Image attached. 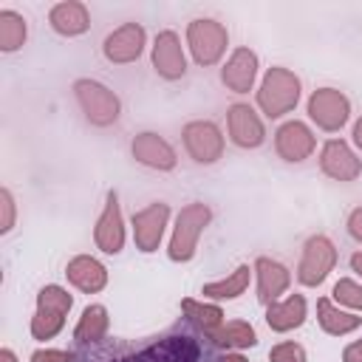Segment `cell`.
<instances>
[{
    "label": "cell",
    "instance_id": "cell-33",
    "mask_svg": "<svg viewBox=\"0 0 362 362\" xmlns=\"http://www.w3.org/2000/svg\"><path fill=\"white\" fill-rule=\"evenodd\" d=\"M348 232H351V238L362 240V206L351 212V218H348Z\"/></svg>",
    "mask_w": 362,
    "mask_h": 362
},
{
    "label": "cell",
    "instance_id": "cell-14",
    "mask_svg": "<svg viewBox=\"0 0 362 362\" xmlns=\"http://www.w3.org/2000/svg\"><path fill=\"white\" fill-rule=\"evenodd\" d=\"M229 136L238 147H260L266 133L249 105H232L229 107Z\"/></svg>",
    "mask_w": 362,
    "mask_h": 362
},
{
    "label": "cell",
    "instance_id": "cell-6",
    "mask_svg": "<svg viewBox=\"0 0 362 362\" xmlns=\"http://www.w3.org/2000/svg\"><path fill=\"white\" fill-rule=\"evenodd\" d=\"M206 221H209V209L204 204H192L178 215V226H175V235L170 243L173 260H189L195 255V238L206 226Z\"/></svg>",
    "mask_w": 362,
    "mask_h": 362
},
{
    "label": "cell",
    "instance_id": "cell-34",
    "mask_svg": "<svg viewBox=\"0 0 362 362\" xmlns=\"http://www.w3.org/2000/svg\"><path fill=\"white\" fill-rule=\"evenodd\" d=\"M345 362H362V342H354L345 348Z\"/></svg>",
    "mask_w": 362,
    "mask_h": 362
},
{
    "label": "cell",
    "instance_id": "cell-4",
    "mask_svg": "<svg viewBox=\"0 0 362 362\" xmlns=\"http://www.w3.org/2000/svg\"><path fill=\"white\" fill-rule=\"evenodd\" d=\"M74 90H76V102L85 110L90 124L107 127V124H113L119 119V99L105 85H99L93 79H79L74 85Z\"/></svg>",
    "mask_w": 362,
    "mask_h": 362
},
{
    "label": "cell",
    "instance_id": "cell-30",
    "mask_svg": "<svg viewBox=\"0 0 362 362\" xmlns=\"http://www.w3.org/2000/svg\"><path fill=\"white\" fill-rule=\"evenodd\" d=\"M269 359L272 362H305V351L294 342H280V345L272 348Z\"/></svg>",
    "mask_w": 362,
    "mask_h": 362
},
{
    "label": "cell",
    "instance_id": "cell-20",
    "mask_svg": "<svg viewBox=\"0 0 362 362\" xmlns=\"http://www.w3.org/2000/svg\"><path fill=\"white\" fill-rule=\"evenodd\" d=\"M48 23H51V28H54L57 34L76 37V34H82V31L88 28V23H90V20H88V11H85V6H82V3L68 0V3H57V6L51 8Z\"/></svg>",
    "mask_w": 362,
    "mask_h": 362
},
{
    "label": "cell",
    "instance_id": "cell-28",
    "mask_svg": "<svg viewBox=\"0 0 362 362\" xmlns=\"http://www.w3.org/2000/svg\"><path fill=\"white\" fill-rule=\"evenodd\" d=\"M181 308H184L187 320H189L192 325H198L201 331H206V334L215 331V328L221 325V320H223V314H221L218 305H198L195 300H184Z\"/></svg>",
    "mask_w": 362,
    "mask_h": 362
},
{
    "label": "cell",
    "instance_id": "cell-25",
    "mask_svg": "<svg viewBox=\"0 0 362 362\" xmlns=\"http://www.w3.org/2000/svg\"><path fill=\"white\" fill-rule=\"evenodd\" d=\"M209 339L218 345V348H246V345H255L257 342V337H255V331H252V325H246V322H226L223 328H215V331H209Z\"/></svg>",
    "mask_w": 362,
    "mask_h": 362
},
{
    "label": "cell",
    "instance_id": "cell-31",
    "mask_svg": "<svg viewBox=\"0 0 362 362\" xmlns=\"http://www.w3.org/2000/svg\"><path fill=\"white\" fill-rule=\"evenodd\" d=\"M0 201H3V223H0V232H8L14 226V198L8 189L0 192Z\"/></svg>",
    "mask_w": 362,
    "mask_h": 362
},
{
    "label": "cell",
    "instance_id": "cell-10",
    "mask_svg": "<svg viewBox=\"0 0 362 362\" xmlns=\"http://www.w3.org/2000/svg\"><path fill=\"white\" fill-rule=\"evenodd\" d=\"M144 48V28L136 23H124L105 40V57L110 62H133Z\"/></svg>",
    "mask_w": 362,
    "mask_h": 362
},
{
    "label": "cell",
    "instance_id": "cell-7",
    "mask_svg": "<svg viewBox=\"0 0 362 362\" xmlns=\"http://www.w3.org/2000/svg\"><path fill=\"white\" fill-rule=\"evenodd\" d=\"M334 260H337V252H334L331 240L322 238V235L311 238L305 243V252H303V260H300V272H297L300 283H305V286L322 283L325 274L334 269Z\"/></svg>",
    "mask_w": 362,
    "mask_h": 362
},
{
    "label": "cell",
    "instance_id": "cell-32",
    "mask_svg": "<svg viewBox=\"0 0 362 362\" xmlns=\"http://www.w3.org/2000/svg\"><path fill=\"white\" fill-rule=\"evenodd\" d=\"M31 362H71V354L45 348V351H34V354H31Z\"/></svg>",
    "mask_w": 362,
    "mask_h": 362
},
{
    "label": "cell",
    "instance_id": "cell-36",
    "mask_svg": "<svg viewBox=\"0 0 362 362\" xmlns=\"http://www.w3.org/2000/svg\"><path fill=\"white\" fill-rule=\"evenodd\" d=\"M354 141H356V147L362 150V119H359L356 127H354Z\"/></svg>",
    "mask_w": 362,
    "mask_h": 362
},
{
    "label": "cell",
    "instance_id": "cell-1",
    "mask_svg": "<svg viewBox=\"0 0 362 362\" xmlns=\"http://www.w3.org/2000/svg\"><path fill=\"white\" fill-rule=\"evenodd\" d=\"M71 362H221V354L206 331L184 320L175 328L147 339L105 337L96 345L76 348Z\"/></svg>",
    "mask_w": 362,
    "mask_h": 362
},
{
    "label": "cell",
    "instance_id": "cell-9",
    "mask_svg": "<svg viewBox=\"0 0 362 362\" xmlns=\"http://www.w3.org/2000/svg\"><path fill=\"white\" fill-rule=\"evenodd\" d=\"M308 113H311V119L320 127L339 130L348 122V99L339 90H334V88H320L308 99Z\"/></svg>",
    "mask_w": 362,
    "mask_h": 362
},
{
    "label": "cell",
    "instance_id": "cell-27",
    "mask_svg": "<svg viewBox=\"0 0 362 362\" xmlns=\"http://www.w3.org/2000/svg\"><path fill=\"white\" fill-rule=\"evenodd\" d=\"M249 286V266H238V272L221 283H209L204 286V297H215V300H223V297H238L243 294V288Z\"/></svg>",
    "mask_w": 362,
    "mask_h": 362
},
{
    "label": "cell",
    "instance_id": "cell-21",
    "mask_svg": "<svg viewBox=\"0 0 362 362\" xmlns=\"http://www.w3.org/2000/svg\"><path fill=\"white\" fill-rule=\"evenodd\" d=\"M255 269H257V297H260V303H274L277 300V294H283L286 291V286H288V272H286V266H280V263H274V260H269V257H260L257 263H255Z\"/></svg>",
    "mask_w": 362,
    "mask_h": 362
},
{
    "label": "cell",
    "instance_id": "cell-3",
    "mask_svg": "<svg viewBox=\"0 0 362 362\" xmlns=\"http://www.w3.org/2000/svg\"><path fill=\"white\" fill-rule=\"evenodd\" d=\"M300 99V82L294 74H288L286 68H272L263 79V88L257 93L260 107L266 110V116L277 119L283 113H288Z\"/></svg>",
    "mask_w": 362,
    "mask_h": 362
},
{
    "label": "cell",
    "instance_id": "cell-2",
    "mask_svg": "<svg viewBox=\"0 0 362 362\" xmlns=\"http://www.w3.org/2000/svg\"><path fill=\"white\" fill-rule=\"evenodd\" d=\"M71 294L59 286H45L37 294V314L31 320V337L34 339H51L65 325V314L71 311Z\"/></svg>",
    "mask_w": 362,
    "mask_h": 362
},
{
    "label": "cell",
    "instance_id": "cell-18",
    "mask_svg": "<svg viewBox=\"0 0 362 362\" xmlns=\"http://www.w3.org/2000/svg\"><path fill=\"white\" fill-rule=\"evenodd\" d=\"M255 68H257V57L249 51V48H238L232 54V59L226 62L221 79L226 88H232L235 93H246L252 88V79H255Z\"/></svg>",
    "mask_w": 362,
    "mask_h": 362
},
{
    "label": "cell",
    "instance_id": "cell-24",
    "mask_svg": "<svg viewBox=\"0 0 362 362\" xmlns=\"http://www.w3.org/2000/svg\"><path fill=\"white\" fill-rule=\"evenodd\" d=\"M23 42H25V17L11 8H3L0 11V51L11 54Z\"/></svg>",
    "mask_w": 362,
    "mask_h": 362
},
{
    "label": "cell",
    "instance_id": "cell-26",
    "mask_svg": "<svg viewBox=\"0 0 362 362\" xmlns=\"http://www.w3.org/2000/svg\"><path fill=\"white\" fill-rule=\"evenodd\" d=\"M317 311H320V325L328 331V334H348L354 328H359V317L354 314H345V311H337L328 300H320L317 303Z\"/></svg>",
    "mask_w": 362,
    "mask_h": 362
},
{
    "label": "cell",
    "instance_id": "cell-29",
    "mask_svg": "<svg viewBox=\"0 0 362 362\" xmlns=\"http://www.w3.org/2000/svg\"><path fill=\"white\" fill-rule=\"evenodd\" d=\"M334 297H337V303L362 308V286H356L354 280H339V283L334 286Z\"/></svg>",
    "mask_w": 362,
    "mask_h": 362
},
{
    "label": "cell",
    "instance_id": "cell-35",
    "mask_svg": "<svg viewBox=\"0 0 362 362\" xmlns=\"http://www.w3.org/2000/svg\"><path fill=\"white\" fill-rule=\"evenodd\" d=\"M0 362H17L14 351H11V348H3V351H0Z\"/></svg>",
    "mask_w": 362,
    "mask_h": 362
},
{
    "label": "cell",
    "instance_id": "cell-5",
    "mask_svg": "<svg viewBox=\"0 0 362 362\" xmlns=\"http://www.w3.org/2000/svg\"><path fill=\"white\" fill-rule=\"evenodd\" d=\"M187 40L198 65H212L221 59L226 48V31L215 20H192L187 28Z\"/></svg>",
    "mask_w": 362,
    "mask_h": 362
},
{
    "label": "cell",
    "instance_id": "cell-17",
    "mask_svg": "<svg viewBox=\"0 0 362 362\" xmlns=\"http://www.w3.org/2000/svg\"><path fill=\"white\" fill-rule=\"evenodd\" d=\"M133 156H136L141 164L156 167V170H173V167H175V153H173V147H170L164 139H158L156 133H141V136H136V141H133Z\"/></svg>",
    "mask_w": 362,
    "mask_h": 362
},
{
    "label": "cell",
    "instance_id": "cell-19",
    "mask_svg": "<svg viewBox=\"0 0 362 362\" xmlns=\"http://www.w3.org/2000/svg\"><path fill=\"white\" fill-rule=\"evenodd\" d=\"M65 274H68V280H71L76 288H82V291H88V294L105 288V283H107L105 266H102L99 260H93V257H85V255H82V257H74V260L68 263Z\"/></svg>",
    "mask_w": 362,
    "mask_h": 362
},
{
    "label": "cell",
    "instance_id": "cell-23",
    "mask_svg": "<svg viewBox=\"0 0 362 362\" xmlns=\"http://www.w3.org/2000/svg\"><path fill=\"white\" fill-rule=\"evenodd\" d=\"M107 334V311L102 305H88L82 311V320L74 331V339H76V348H85V345H96L102 342Z\"/></svg>",
    "mask_w": 362,
    "mask_h": 362
},
{
    "label": "cell",
    "instance_id": "cell-37",
    "mask_svg": "<svg viewBox=\"0 0 362 362\" xmlns=\"http://www.w3.org/2000/svg\"><path fill=\"white\" fill-rule=\"evenodd\" d=\"M351 266H354V272H359V274H362V252H356V255L351 257Z\"/></svg>",
    "mask_w": 362,
    "mask_h": 362
},
{
    "label": "cell",
    "instance_id": "cell-16",
    "mask_svg": "<svg viewBox=\"0 0 362 362\" xmlns=\"http://www.w3.org/2000/svg\"><path fill=\"white\" fill-rule=\"evenodd\" d=\"M274 144H277V153L286 161H303L314 150V136L303 122H286L277 130V141Z\"/></svg>",
    "mask_w": 362,
    "mask_h": 362
},
{
    "label": "cell",
    "instance_id": "cell-12",
    "mask_svg": "<svg viewBox=\"0 0 362 362\" xmlns=\"http://www.w3.org/2000/svg\"><path fill=\"white\" fill-rule=\"evenodd\" d=\"M320 164H322V173L331 175V178H337V181H354L359 175V170H362L359 158L348 150V144L345 141H337V139H331L322 147Z\"/></svg>",
    "mask_w": 362,
    "mask_h": 362
},
{
    "label": "cell",
    "instance_id": "cell-38",
    "mask_svg": "<svg viewBox=\"0 0 362 362\" xmlns=\"http://www.w3.org/2000/svg\"><path fill=\"white\" fill-rule=\"evenodd\" d=\"M221 362H246V359L238 354H221Z\"/></svg>",
    "mask_w": 362,
    "mask_h": 362
},
{
    "label": "cell",
    "instance_id": "cell-13",
    "mask_svg": "<svg viewBox=\"0 0 362 362\" xmlns=\"http://www.w3.org/2000/svg\"><path fill=\"white\" fill-rule=\"evenodd\" d=\"M96 246L107 255H119L124 243V229H122V215H119V198L116 192H107V206L96 223Z\"/></svg>",
    "mask_w": 362,
    "mask_h": 362
},
{
    "label": "cell",
    "instance_id": "cell-22",
    "mask_svg": "<svg viewBox=\"0 0 362 362\" xmlns=\"http://www.w3.org/2000/svg\"><path fill=\"white\" fill-rule=\"evenodd\" d=\"M305 320V300L300 294H291L286 303H272L266 311V322L272 331H291L303 325Z\"/></svg>",
    "mask_w": 362,
    "mask_h": 362
},
{
    "label": "cell",
    "instance_id": "cell-11",
    "mask_svg": "<svg viewBox=\"0 0 362 362\" xmlns=\"http://www.w3.org/2000/svg\"><path fill=\"white\" fill-rule=\"evenodd\" d=\"M153 65L156 71L164 76V79H178L187 74V62H184V54H181V45H178V37L175 31H161L156 37V45H153Z\"/></svg>",
    "mask_w": 362,
    "mask_h": 362
},
{
    "label": "cell",
    "instance_id": "cell-8",
    "mask_svg": "<svg viewBox=\"0 0 362 362\" xmlns=\"http://www.w3.org/2000/svg\"><path fill=\"white\" fill-rule=\"evenodd\" d=\"M184 144H187V153L198 164L218 161L221 158V150H223L221 130L212 122H192V124H187L184 127Z\"/></svg>",
    "mask_w": 362,
    "mask_h": 362
},
{
    "label": "cell",
    "instance_id": "cell-15",
    "mask_svg": "<svg viewBox=\"0 0 362 362\" xmlns=\"http://www.w3.org/2000/svg\"><path fill=\"white\" fill-rule=\"evenodd\" d=\"M170 209L167 204H153L147 209H141L139 215H133V229H136V246L141 252H153L161 240L164 232V221H167Z\"/></svg>",
    "mask_w": 362,
    "mask_h": 362
}]
</instances>
